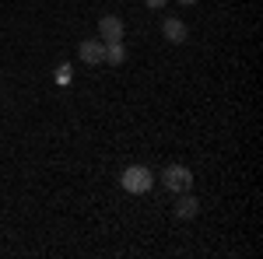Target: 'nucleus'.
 <instances>
[{"instance_id":"f257e3e1","label":"nucleus","mask_w":263,"mask_h":259,"mask_svg":"<svg viewBox=\"0 0 263 259\" xmlns=\"http://www.w3.org/2000/svg\"><path fill=\"white\" fill-rule=\"evenodd\" d=\"M155 186V175H151V168H144V165H130L126 172H123V189L126 193H147Z\"/></svg>"},{"instance_id":"f03ea898","label":"nucleus","mask_w":263,"mask_h":259,"mask_svg":"<svg viewBox=\"0 0 263 259\" xmlns=\"http://www.w3.org/2000/svg\"><path fill=\"white\" fill-rule=\"evenodd\" d=\"M162 182L172 193H190V189H193V172H190L186 165H168L162 172Z\"/></svg>"},{"instance_id":"7ed1b4c3","label":"nucleus","mask_w":263,"mask_h":259,"mask_svg":"<svg viewBox=\"0 0 263 259\" xmlns=\"http://www.w3.org/2000/svg\"><path fill=\"white\" fill-rule=\"evenodd\" d=\"M78 56H81L84 63H91V67H95V63L105 60V42H102V39H84L81 46H78Z\"/></svg>"},{"instance_id":"20e7f679","label":"nucleus","mask_w":263,"mask_h":259,"mask_svg":"<svg viewBox=\"0 0 263 259\" xmlns=\"http://www.w3.org/2000/svg\"><path fill=\"white\" fill-rule=\"evenodd\" d=\"M99 35H102V42H123V21L116 14H105L99 21Z\"/></svg>"},{"instance_id":"39448f33","label":"nucleus","mask_w":263,"mask_h":259,"mask_svg":"<svg viewBox=\"0 0 263 259\" xmlns=\"http://www.w3.org/2000/svg\"><path fill=\"white\" fill-rule=\"evenodd\" d=\"M162 32H165V39L168 42H186V25H182L179 18H165V25H162Z\"/></svg>"},{"instance_id":"423d86ee","label":"nucleus","mask_w":263,"mask_h":259,"mask_svg":"<svg viewBox=\"0 0 263 259\" xmlns=\"http://www.w3.org/2000/svg\"><path fill=\"white\" fill-rule=\"evenodd\" d=\"M197 196H190V193H179V203H176V217H197Z\"/></svg>"},{"instance_id":"0eeeda50","label":"nucleus","mask_w":263,"mask_h":259,"mask_svg":"<svg viewBox=\"0 0 263 259\" xmlns=\"http://www.w3.org/2000/svg\"><path fill=\"white\" fill-rule=\"evenodd\" d=\"M126 60V49H123V42H105V63H123Z\"/></svg>"},{"instance_id":"6e6552de","label":"nucleus","mask_w":263,"mask_h":259,"mask_svg":"<svg viewBox=\"0 0 263 259\" xmlns=\"http://www.w3.org/2000/svg\"><path fill=\"white\" fill-rule=\"evenodd\" d=\"M57 81H60V84H67V81H70V70H67V63H63L60 74H57Z\"/></svg>"},{"instance_id":"1a4fd4ad","label":"nucleus","mask_w":263,"mask_h":259,"mask_svg":"<svg viewBox=\"0 0 263 259\" xmlns=\"http://www.w3.org/2000/svg\"><path fill=\"white\" fill-rule=\"evenodd\" d=\"M144 4H147L151 11H162V7H165V0H144Z\"/></svg>"},{"instance_id":"9d476101","label":"nucleus","mask_w":263,"mask_h":259,"mask_svg":"<svg viewBox=\"0 0 263 259\" xmlns=\"http://www.w3.org/2000/svg\"><path fill=\"white\" fill-rule=\"evenodd\" d=\"M179 4H197V0H179Z\"/></svg>"}]
</instances>
